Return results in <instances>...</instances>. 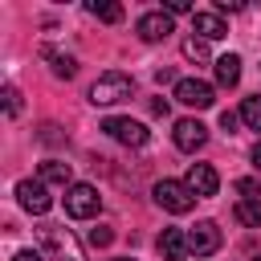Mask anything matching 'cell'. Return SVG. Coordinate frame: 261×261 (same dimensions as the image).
<instances>
[{
	"instance_id": "7a4b0ae2",
	"label": "cell",
	"mask_w": 261,
	"mask_h": 261,
	"mask_svg": "<svg viewBox=\"0 0 261 261\" xmlns=\"http://www.w3.org/2000/svg\"><path fill=\"white\" fill-rule=\"evenodd\" d=\"M41 245H45V253H49L53 261H86L77 237H73L65 224H45V228H41Z\"/></svg>"
},
{
	"instance_id": "4316f807",
	"label": "cell",
	"mask_w": 261,
	"mask_h": 261,
	"mask_svg": "<svg viewBox=\"0 0 261 261\" xmlns=\"http://www.w3.org/2000/svg\"><path fill=\"white\" fill-rule=\"evenodd\" d=\"M12 261H41V253H37V249H20Z\"/></svg>"
},
{
	"instance_id": "8fae6325",
	"label": "cell",
	"mask_w": 261,
	"mask_h": 261,
	"mask_svg": "<svg viewBox=\"0 0 261 261\" xmlns=\"http://www.w3.org/2000/svg\"><path fill=\"white\" fill-rule=\"evenodd\" d=\"M135 33H139L143 41H163V37L175 33V29H171V16H167V12H143L139 24H135Z\"/></svg>"
},
{
	"instance_id": "e0dca14e",
	"label": "cell",
	"mask_w": 261,
	"mask_h": 261,
	"mask_svg": "<svg viewBox=\"0 0 261 261\" xmlns=\"http://www.w3.org/2000/svg\"><path fill=\"white\" fill-rule=\"evenodd\" d=\"M45 61H49V69H53L57 77H73V73H77V61H73L69 53H53V49H45Z\"/></svg>"
},
{
	"instance_id": "603a6c76",
	"label": "cell",
	"mask_w": 261,
	"mask_h": 261,
	"mask_svg": "<svg viewBox=\"0 0 261 261\" xmlns=\"http://www.w3.org/2000/svg\"><path fill=\"white\" fill-rule=\"evenodd\" d=\"M4 110H8V114H20V94H16L12 86L4 90Z\"/></svg>"
},
{
	"instance_id": "83f0119b",
	"label": "cell",
	"mask_w": 261,
	"mask_h": 261,
	"mask_svg": "<svg viewBox=\"0 0 261 261\" xmlns=\"http://www.w3.org/2000/svg\"><path fill=\"white\" fill-rule=\"evenodd\" d=\"M253 167L261 171V139H257V147H253Z\"/></svg>"
},
{
	"instance_id": "ba28073f",
	"label": "cell",
	"mask_w": 261,
	"mask_h": 261,
	"mask_svg": "<svg viewBox=\"0 0 261 261\" xmlns=\"http://www.w3.org/2000/svg\"><path fill=\"white\" fill-rule=\"evenodd\" d=\"M16 200H20V208L33 212V216H45V212L53 208V196L45 192L41 179H20V184H16Z\"/></svg>"
},
{
	"instance_id": "5bb4252c",
	"label": "cell",
	"mask_w": 261,
	"mask_h": 261,
	"mask_svg": "<svg viewBox=\"0 0 261 261\" xmlns=\"http://www.w3.org/2000/svg\"><path fill=\"white\" fill-rule=\"evenodd\" d=\"M212 65H216V82H220V86H237V82H241V57H237V53H224V57H216Z\"/></svg>"
},
{
	"instance_id": "30bf717a",
	"label": "cell",
	"mask_w": 261,
	"mask_h": 261,
	"mask_svg": "<svg viewBox=\"0 0 261 261\" xmlns=\"http://www.w3.org/2000/svg\"><path fill=\"white\" fill-rule=\"evenodd\" d=\"M184 184H188V188L196 192V200H200V196H216V188H220V175H216V167H212V163H192Z\"/></svg>"
},
{
	"instance_id": "d6986e66",
	"label": "cell",
	"mask_w": 261,
	"mask_h": 261,
	"mask_svg": "<svg viewBox=\"0 0 261 261\" xmlns=\"http://www.w3.org/2000/svg\"><path fill=\"white\" fill-rule=\"evenodd\" d=\"M237 220L249 228H261V200H241L237 204Z\"/></svg>"
},
{
	"instance_id": "4fadbf2b",
	"label": "cell",
	"mask_w": 261,
	"mask_h": 261,
	"mask_svg": "<svg viewBox=\"0 0 261 261\" xmlns=\"http://www.w3.org/2000/svg\"><path fill=\"white\" fill-rule=\"evenodd\" d=\"M192 29L204 37V41H220L228 33V24L220 20V12H192Z\"/></svg>"
},
{
	"instance_id": "484cf974",
	"label": "cell",
	"mask_w": 261,
	"mask_h": 261,
	"mask_svg": "<svg viewBox=\"0 0 261 261\" xmlns=\"http://www.w3.org/2000/svg\"><path fill=\"white\" fill-rule=\"evenodd\" d=\"M241 8H245L241 0H220V4H216V12H241Z\"/></svg>"
},
{
	"instance_id": "8992f818",
	"label": "cell",
	"mask_w": 261,
	"mask_h": 261,
	"mask_svg": "<svg viewBox=\"0 0 261 261\" xmlns=\"http://www.w3.org/2000/svg\"><path fill=\"white\" fill-rule=\"evenodd\" d=\"M102 130L114 139V143H126V147H143L151 135H147V126L139 122V118H122V114H114V118H106L102 122Z\"/></svg>"
},
{
	"instance_id": "9c48e42d",
	"label": "cell",
	"mask_w": 261,
	"mask_h": 261,
	"mask_svg": "<svg viewBox=\"0 0 261 261\" xmlns=\"http://www.w3.org/2000/svg\"><path fill=\"white\" fill-rule=\"evenodd\" d=\"M171 139H175L179 151H200V147L208 143V126H204L200 118H179L175 130H171Z\"/></svg>"
},
{
	"instance_id": "5b68a950",
	"label": "cell",
	"mask_w": 261,
	"mask_h": 261,
	"mask_svg": "<svg viewBox=\"0 0 261 261\" xmlns=\"http://www.w3.org/2000/svg\"><path fill=\"white\" fill-rule=\"evenodd\" d=\"M175 102H184V106H192V110H208V106L216 102V90H212L208 82H200V77H179V82H175Z\"/></svg>"
},
{
	"instance_id": "f546056e",
	"label": "cell",
	"mask_w": 261,
	"mask_h": 261,
	"mask_svg": "<svg viewBox=\"0 0 261 261\" xmlns=\"http://www.w3.org/2000/svg\"><path fill=\"white\" fill-rule=\"evenodd\" d=\"M253 261H261V257H253Z\"/></svg>"
},
{
	"instance_id": "cb8c5ba5",
	"label": "cell",
	"mask_w": 261,
	"mask_h": 261,
	"mask_svg": "<svg viewBox=\"0 0 261 261\" xmlns=\"http://www.w3.org/2000/svg\"><path fill=\"white\" fill-rule=\"evenodd\" d=\"M163 12H167V16H171V12H192V0H167Z\"/></svg>"
},
{
	"instance_id": "52a82bcc",
	"label": "cell",
	"mask_w": 261,
	"mask_h": 261,
	"mask_svg": "<svg viewBox=\"0 0 261 261\" xmlns=\"http://www.w3.org/2000/svg\"><path fill=\"white\" fill-rule=\"evenodd\" d=\"M188 249H192V257H212V253L220 249V228H216V220H196V224L188 228Z\"/></svg>"
},
{
	"instance_id": "6da1fadb",
	"label": "cell",
	"mask_w": 261,
	"mask_h": 261,
	"mask_svg": "<svg viewBox=\"0 0 261 261\" xmlns=\"http://www.w3.org/2000/svg\"><path fill=\"white\" fill-rule=\"evenodd\" d=\"M135 94V82H130V73H122V69H106V73H98V82L90 86V102L94 106H114V102H126Z\"/></svg>"
},
{
	"instance_id": "7c38bea8",
	"label": "cell",
	"mask_w": 261,
	"mask_h": 261,
	"mask_svg": "<svg viewBox=\"0 0 261 261\" xmlns=\"http://www.w3.org/2000/svg\"><path fill=\"white\" fill-rule=\"evenodd\" d=\"M159 253H163V261H184L192 249H188V232L184 228H163L159 232Z\"/></svg>"
},
{
	"instance_id": "2e32d148",
	"label": "cell",
	"mask_w": 261,
	"mask_h": 261,
	"mask_svg": "<svg viewBox=\"0 0 261 261\" xmlns=\"http://www.w3.org/2000/svg\"><path fill=\"white\" fill-rule=\"evenodd\" d=\"M86 12L98 16V20H106V24H118V20H122V4H110V0H90Z\"/></svg>"
},
{
	"instance_id": "ac0fdd59",
	"label": "cell",
	"mask_w": 261,
	"mask_h": 261,
	"mask_svg": "<svg viewBox=\"0 0 261 261\" xmlns=\"http://www.w3.org/2000/svg\"><path fill=\"white\" fill-rule=\"evenodd\" d=\"M241 122H245L249 130H257V135H261V94H253V98H245V102H241Z\"/></svg>"
},
{
	"instance_id": "277c9868",
	"label": "cell",
	"mask_w": 261,
	"mask_h": 261,
	"mask_svg": "<svg viewBox=\"0 0 261 261\" xmlns=\"http://www.w3.org/2000/svg\"><path fill=\"white\" fill-rule=\"evenodd\" d=\"M98 208H102V196H98L94 184H73V188H65V216L90 220V216H98Z\"/></svg>"
},
{
	"instance_id": "3957f363",
	"label": "cell",
	"mask_w": 261,
	"mask_h": 261,
	"mask_svg": "<svg viewBox=\"0 0 261 261\" xmlns=\"http://www.w3.org/2000/svg\"><path fill=\"white\" fill-rule=\"evenodd\" d=\"M155 204H159L163 212L184 216V212L196 208V192H192L184 179H159V184H155Z\"/></svg>"
},
{
	"instance_id": "ffe728a7",
	"label": "cell",
	"mask_w": 261,
	"mask_h": 261,
	"mask_svg": "<svg viewBox=\"0 0 261 261\" xmlns=\"http://www.w3.org/2000/svg\"><path fill=\"white\" fill-rule=\"evenodd\" d=\"M184 57L188 61H208V41L204 37H188L184 41Z\"/></svg>"
},
{
	"instance_id": "7402d4cb",
	"label": "cell",
	"mask_w": 261,
	"mask_h": 261,
	"mask_svg": "<svg viewBox=\"0 0 261 261\" xmlns=\"http://www.w3.org/2000/svg\"><path fill=\"white\" fill-rule=\"evenodd\" d=\"M237 192L249 196V200H261V184L257 179H237Z\"/></svg>"
},
{
	"instance_id": "44dd1931",
	"label": "cell",
	"mask_w": 261,
	"mask_h": 261,
	"mask_svg": "<svg viewBox=\"0 0 261 261\" xmlns=\"http://www.w3.org/2000/svg\"><path fill=\"white\" fill-rule=\"evenodd\" d=\"M114 241V232H110V224H98V228H90V245L94 249H106Z\"/></svg>"
},
{
	"instance_id": "9a60e30c",
	"label": "cell",
	"mask_w": 261,
	"mask_h": 261,
	"mask_svg": "<svg viewBox=\"0 0 261 261\" xmlns=\"http://www.w3.org/2000/svg\"><path fill=\"white\" fill-rule=\"evenodd\" d=\"M41 184L73 188V184H69V163H61V159H45V163H41Z\"/></svg>"
},
{
	"instance_id": "f1b7e54d",
	"label": "cell",
	"mask_w": 261,
	"mask_h": 261,
	"mask_svg": "<svg viewBox=\"0 0 261 261\" xmlns=\"http://www.w3.org/2000/svg\"><path fill=\"white\" fill-rule=\"evenodd\" d=\"M114 261H130V257H114Z\"/></svg>"
},
{
	"instance_id": "d4e9b609",
	"label": "cell",
	"mask_w": 261,
	"mask_h": 261,
	"mask_svg": "<svg viewBox=\"0 0 261 261\" xmlns=\"http://www.w3.org/2000/svg\"><path fill=\"white\" fill-rule=\"evenodd\" d=\"M237 122H241V114H232V110L220 114V126H224V130H237Z\"/></svg>"
}]
</instances>
